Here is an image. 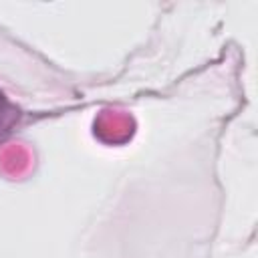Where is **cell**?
Instances as JSON below:
<instances>
[{
  "instance_id": "obj_1",
  "label": "cell",
  "mask_w": 258,
  "mask_h": 258,
  "mask_svg": "<svg viewBox=\"0 0 258 258\" xmlns=\"http://www.w3.org/2000/svg\"><path fill=\"white\" fill-rule=\"evenodd\" d=\"M4 119H6V101H4V97L0 93V127L4 125Z\"/></svg>"
}]
</instances>
